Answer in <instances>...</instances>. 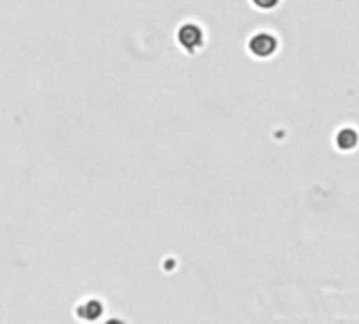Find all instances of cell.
<instances>
[{"label":"cell","instance_id":"cell-2","mask_svg":"<svg viewBox=\"0 0 359 324\" xmlns=\"http://www.w3.org/2000/svg\"><path fill=\"white\" fill-rule=\"evenodd\" d=\"M180 43H182L187 49L199 45L201 43V30L197 26H184L182 30H180Z\"/></svg>","mask_w":359,"mask_h":324},{"label":"cell","instance_id":"cell-1","mask_svg":"<svg viewBox=\"0 0 359 324\" xmlns=\"http://www.w3.org/2000/svg\"><path fill=\"white\" fill-rule=\"evenodd\" d=\"M250 49L260 58H269L277 49V41L271 34H256L250 43Z\"/></svg>","mask_w":359,"mask_h":324},{"label":"cell","instance_id":"cell-4","mask_svg":"<svg viewBox=\"0 0 359 324\" xmlns=\"http://www.w3.org/2000/svg\"><path fill=\"white\" fill-rule=\"evenodd\" d=\"M108 324H123V322H118V320H110Z\"/></svg>","mask_w":359,"mask_h":324},{"label":"cell","instance_id":"cell-3","mask_svg":"<svg viewBox=\"0 0 359 324\" xmlns=\"http://www.w3.org/2000/svg\"><path fill=\"white\" fill-rule=\"evenodd\" d=\"M254 5L258 7V9H273V7H277L279 5V0H254Z\"/></svg>","mask_w":359,"mask_h":324}]
</instances>
